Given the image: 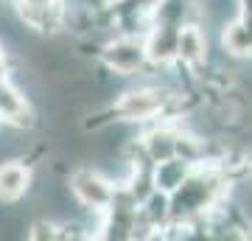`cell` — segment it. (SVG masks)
Listing matches in <instances>:
<instances>
[{
	"instance_id": "obj_1",
	"label": "cell",
	"mask_w": 252,
	"mask_h": 241,
	"mask_svg": "<svg viewBox=\"0 0 252 241\" xmlns=\"http://www.w3.org/2000/svg\"><path fill=\"white\" fill-rule=\"evenodd\" d=\"M115 79H140L149 68V45H146L143 34H115L109 36L104 48H101V59Z\"/></svg>"
},
{
	"instance_id": "obj_2",
	"label": "cell",
	"mask_w": 252,
	"mask_h": 241,
	"mask_svg": "<svg viewBox=\"0 0 252 241\" xmlns=\"http://www.w3.org/2000/svg\"><path fill=\"white\" fill-rule=\"evenodd\" d=\"M67 185H70V194L84 210L104 216L112 205V199H115L118 182L93 163H76L73 171L67 174Z\"/></svg>"
},
{
	"instance_id": "obj_3",
	"label": "cell",
	"mask_w": 252,
	"mask_h": 241,
	"mask_svg": "<svg viewBox=\"0 0 252 241\" xmlns=\"http://www.w3.org/2000/svg\"><path fill=\"white\" fill-rule=\"evenodd\" d=\"M0 124L14 126V129H26V132H34L36 124H39V115H36L31 96L14 79L0 81Z\"/></svg>"
},
{
	"instance_id": "obj_4",
	"label": "cell",
	"mask_w": 252,
	"mask_h": 241,
	"mask_svg": "<svg viewBox=\"0 0 252 241\" xmlns=\"http://www.w3.org/2000/svg\"><path fill=\"white\" fill-rule=\"evenodd\" d=\"M36 169L26 157H6L0 160V205H20L31 197Z\"/></svg>"
},
{
	"instance_id": "obj_5",
	"label": "cell",
	"mask_w": 252,
	"mask_h": 241,
	"mask_svg": "<svg viewBox=\"0 0 252 241\" xmlns=\"http://www.w3.org/2000/svg\"><path fill=\"white\" fill-rule=\"evenodd\" d=\"M177 65L190 73H202L210 65V39L202 23H188L180 31V48H177Z\"/></svg>"
},
{
	"instance_id": "obj_6",
	"label": "cell",
	"mask_w": 252,
	"mask_h": 241,
	"mask_svg": "<svg viewBox=\"0 0 252 241\" xmlns=\"http://www.w3.org/2000/svg\"><path fill=\"white\" fill-rule=\"evenodd\" d=\"M177 140H180V121L174 118H157L140 129V143L154 166L168 157H177Z\"/></svg>"
},
{
	"instance_id": "obj_7",
	"label": "cell",
	"mask_w": 252,
	"mask_h": 241,
	"mask_svg": "<svg viewBox=\"0 0 252 241\" xmlns=\"http://www.w3.org/2000/svg\"><path fill=\"white\" fill-rule=\"evenodd\" d=\"M180 31L177 26H160L152 23L146 31V45H149V59L154 68H174L177 65V48H180Z\"/></svg>"
},
{
	"instance_id": "obj_8",
	"label": "cell",
	"mask_w": 252,
	"mask_h": 241,
	"mask_svg": "<svg viewBox=\"0 0 252 241\" xmlns=\"http://www.w3.org/2000/svg\"><path fill=\"white\" fill-rule=\"evenodd\" d=\"M219 45H221L224 54H230L238 62L252 59V17L238 14L235 20H230L219 34Z\"/></svg>"
},
{
	"instance_id": "obj_9",
	"label": "cell",
	"mask_w": 252,
	"mask_h": 241,
	"mask_svg": "<svg viewBox=\"0 0 252 241\" xmlns=\"http://www.w3.org/2000/svg\"><path fill=\"white\" fill-rule=\"evenodd\" d=\"M140 222L154 233V239H160L171 224V194L157 188L152 197H146L140 202Z\"/></svg>"
},
{
	"instance_id": "obj_10",
	"label": "cell",
	"mask_w": 252,
	"mask_h": 241,
	"mask_svg": "<svg viewBox=\"0 0 252 241\" xmlns=\"http://www.w3.org/2000/svg\"><path fill=\"white\" fill-rule=\"evenodd\" d=\"M193 169H196V163H190V160H185V157L177 154V157H168V160H162V163L154 166V182H157L160 191L174 194V191L193 174Z\"/></svg>"
},
{
	"instance_id": "obj_11",
	"label": "cell",
	"mask_w": 252,
	"mask_h": 241,
	"mask_svg": "<svg viewBox=\"0 0 252 241\" xmlns=\"http://www.w3.org/2000/svg\"><path fill=\"white\" fill-rule=\"evenodd\" d=\"M11 59H9V51H6V42L0 39V81H6V79H11Z\"/></svg>"
},
{
	"instance_id": "obj_12",
	"label": "cell",
	"mask_w": 252,
	"mask_h": 241,
	"mask_svg": "<svg viewBox=\"0 0 252 241\" xmlns=\"http://www.w3.org/2000/svg\"><path fill=\"white\" fill-rule=\"evenodd\" d=\"M238 14L241 17H252V0H238Z\"/></svg>"
},
{
	"instance_id": "obj_13",
	"label": "cell",
	"mask_w": 252,
	"mask_h": 241,
	"mask_svg": "<svg viewBox=\"0 0 252 241\" xmlns=\"http://www.w3.org/2000/svg\"><path fill=\"white\" fill-rule=\"evenodd\" d=\"M107 6H118V3H124V0H104Z\"/></svg>"
}]
</instances>
